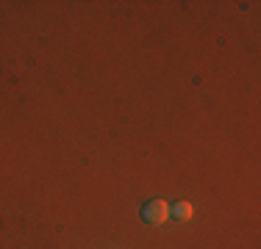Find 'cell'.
Segmentation results:
<instances>
[{
    "label": "cell",
    "mask_w": 261,
    "mask_h": 249,
    "mask_svg": "<svg viewBox=\"0 0 261 249\" xmlns=\"http://www.w3.org/2000/svg\"><path fill=\"white\" fill-rule=\"evenodd\" d=\"M167 219H170V205H167L164 199H150V202L142 205V222L145 224L159 227V224H164Z\"/></svg>",
    "instance_id": "1"
},
{
    "label": "cell",
    "mask_w": 261,
    "mask_h": 249,
    "mask_svg": "<svg viewBox=\"0 0 261 249\" xmlns=\"http://www.w3.org/2000/svg\"><path fill=\"white\" fill-rule=\"evenodd\" d=\"M170 216H175L178 222H189L192 216H195V208H192V202H186V199H181V202L170 205Z\"/></svg>",
    "instance_id": "2"
}]
</instances>
